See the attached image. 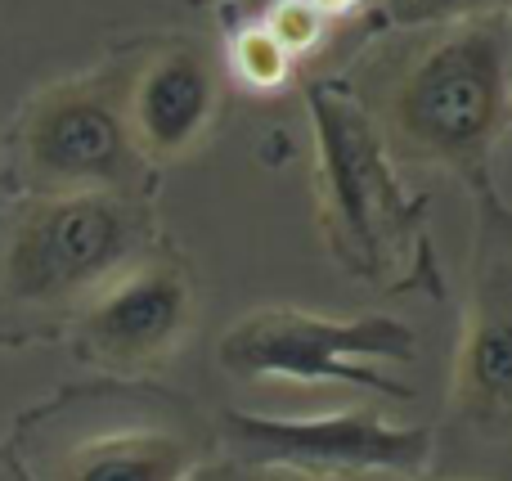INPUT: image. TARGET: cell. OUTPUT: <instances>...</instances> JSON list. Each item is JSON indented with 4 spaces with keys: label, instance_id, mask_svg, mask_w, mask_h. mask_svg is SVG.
Returning a JSON list of instances; mask_svg holds the SVG:
<instances>
[{
    "label": "cell",
    "instance_id": "cell-4",
    "mask_svg": "<svg viewBox=\"0 0 512 481\" xmlns=\"http://www.w3.org/2000/svg\"><path fill=\"white\" fill-rule=\"evenodd\" d=\"M418 338L396 315H315L265 306L221 338V369L243 383H333L382 396H409L382 369L414 360Z\"/></svg>",
    "mask_w": 512,
    "mask_h": 481
},
{
    "label": "cell",
    "instance_id": "cell-1",
    "mask_svg": "<svg viewBox=\"0 0 512 481\" xmlns=\"http://www.w3.org/2000/svg\"><path fill=\"white\" fill-rule=\"evenodd\" d=\"M508 14L450 23L409 54L382 95V140L414 162L486 180L508 131Z\"/></svg>",
    "mask_w": 512,
    "mask_h": 481
},
{
    "label": "cell",
    "instance_id": "cell-3",
    "mask_svg": "<svg viewBox=\"0 0 512 481\" xmlns=\"http://www.w3.org/2000/svg\"><path fill=\"white\" fill-rule=\"evenodd\" d=\"M144 212L131 194H36L14 216L0 252V288L23 306L90 302L140 261Z\"/></svg>",
    "mask_w": 512,
    "mask_h": 481
},
{
    "label": "cell",
    "instance_id": "cell-12",
    "mask_svg": "<svg viewBox=\"0 0 512 481\" xmlns=\"http://www.w3.org/2000/svg\"><path fill=\"white\" fill-rule=\"evenodd\" d=\"M261 27L279 41V50L288 54L292 63L306 59V54H315L328 36V18L319 14L310 0H274V5L265 9Z\"/></svg>",
    "mask_w": 512,
    "mask_h": 481
},
{
    "label": "cell",
    "instance_id": "cell-10",
    "mask_svg": "<svg viewBox=\"0 0 512 481\" xmlns=\"http://www.w3.org/2000/svg\"><path fill=\"white\" fill-rule=\"evenodd\" d=\"M198 446L167 423H122L77 437L50 459L41 481H189Z\"/></svg>",
    "mask_w": 512,
    "mask_h": 481
},
{
    "label": "cell",
    "instance_id": "cell-15",
    "mask_svg": "<svg viewBox=\"0 0 512 481\" xmlns=\"http://www.w3.org/2000/svg\"><path fill=\"white\" fill-rule=\"evenodd\" d=\"M234 481H310V477H297V473H279V468H248Z\"/></svg>",
    "mask_w": 512,
    "mask_h": 481
},
{
    "label": "cell",
    "instance_id": "cell-8",
    "mask_svg": "<svg viewBox=\"0 0 512 481\" xmlns=\"http://www.w3.org/2000/svg\"><path fill=\"white\" fill-rule=\"evenodd\" d=\"M194 324V284L171 261H135L99 288L81 315V351L95 365L135 374L162 365Z\"/></svg>",
    "mask_w": 512,
    "mask_h": 481
},
{
    "label": "cell",
    "instance_id": "cell-5",
    "mask_svg": "<svg viewBox=\"0 0 512 481\" xmlns=\"http://www.w3.org/2000/svg\"><path fill=\"white\" fill-rule=\"evenodd\" d=\"M225 437L248 468L328 477H418L432 459V432L391 423L378 410H337L315 419H270L230 410Z\"/></svg>",
    "mask_w": 512,
    "mask_h": 481
},
{
    "label": "cell",
    "instance_id": "cell-14",
    "mask_svg": "<svg viewBox=\"0 0 512 481\" xmlns=\"http://www.w3.org/2000/svg\"><path fill=\"white\" fill-rule=\"evenodd\" d=\"M310 5L319 9V14L333 23V18H346V14H355V9L364 5V0H310Z\"/></svg>",
    "mask_w": 512,
    "mask_h": 481
},
{
    "label": "cell",
    "instance_id": "cell-9",
    "mask_svg": "<svg viewBox=\"0 0 512 481\" xmlns=\"http://www.w3.org/2000/svg\"><path fill=\"white\" fill-rule=\"evenodd\" d=\"M221 104V77L203 50H162L126 81V122L140 158H180L207 135Z\"/></svg>",
    "mask_w": 512,
    "mask_h": 481
},
{
    "label": "cell",
    "instance_id": "cell-7",
    "mask_svg": "<svg viewBox=\"0 0 512 481\" xmlns=\"http://www.w3.org/2000/svg\"><path fill=\"white\" fill-rule=\"evenodd\" d=\"M450 414L490 441H504L512 423V257L499 203H486L481 257L450 374Z\"/></svg>",
    "mask_w": 512,
    "mask_h": 481
},
{
    "label": "cell",
    "instance_id": "cell-13",
    "mask_svg": "<svg viewBox=\"0 0 512 481\" xmlns=\"http://www.w3.org/2000/svg\"><path fill=\"white\" fill-rule=\"evenodd\" d=\"M391 14L405 27H427V23H463V18L481 14H508V0H391Z\"/></svg>",
    "mask_w": 512,
    "mask_h": 481
},
{
    "label": "cell",
    "instance_id": "cell-6",
    "mask_svg": "<svg viewBox=\"0 0 512 481\" xmlns=\"http://www.w3.org/2000/svg\"><path fill=\"white\" fill-rule=\"evenodd\" d=\"M140 162L144 158L126 122V81H63L36 95V104L27 108L23 167L41 194H81V189L126 194Z\"/></svg>",
    "mask_w": 512,
    "mask_h": 481
},
{
    "label": "cell",
    "instance_id": "cell-2",
    "mask_svg": "<svg viewBox=\"0 0 512 481\" xmlns=\"http://www.w3.org/2000/svg\"><path fill=\"white\" fill-rule=\"evenodd\" d=\"M319 198L333 252L360 275L405 266L418 239V207L400 185L378 117L333 86H310Z\"/></svg>",
    "mask_w": 512,
    "mask_h": 481
},
{
    "label": "cell",
    "instance_id": "cell-16",
    "mask_svg": "<svg viewBox=\"0 0 512 481\" xmlns=\"http://www.w3.org/2000/svg\"><path fill=\"white\" fill-rule=\"evenodd\" d=\"M0 481H23L18 473H9V468H0Z\"/></svg>",
    "mask_w": 512,
    "mask_h": 481
},
{
    "label": "cell",
    "instance_id": "cell-11",
    "mask_svg": "<svg viewBox=\"0 0 512 481\" xmlns=\"http://www.w3.org/2000/svg\"><path fill=\"white\" fill-rule=\"evenodd\" d=\"M225 63H230L234 81H239L243 90H252V95H274V90H283L292 77V59L279 50V41H274L261 23H248L234 32L230 50H225Z\"/></svg>",
    "mask_w": 512,
    "mask_h": 481
}]
</instances>
